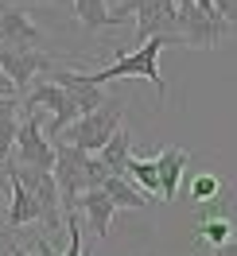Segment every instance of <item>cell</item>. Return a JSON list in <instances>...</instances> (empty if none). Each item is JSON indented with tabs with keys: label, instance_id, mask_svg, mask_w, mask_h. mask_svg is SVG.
Here are the masks:
<instances>
[{
	"label": "cell",
	"instance_id": "cell-1",
	"mask_svg": "<svg viewBox=\"0 0 237 256\" xmlns=\"http://www.w3.org/2000/svg\"><path fill=\"white\" fill-rule=\"evenodd\" d=\"M51 148H55V167H51V175H55V186H59V206H63V214H74L78 194L90 190V186H97L105 163L97 160V156H86V152L66 148V144H51Z\"/></svg>",
	"mask_w": 237,
	"mask_h": 256
},
{
	"label": "cell",
	"instance_id": "cell-2",
	"mask_svg": "<svg viewBox=\"0 0 237 256\" xmlns=\"http://www.w3.org/2000/svg\"><path fill=\"white\" fill-rule=\"evenodd\" d=\"M121 112H125V105H121L117 97H105L97 109H90L86 116H78L74 124H66L51 144H66V148L86 152V156H97L101 148L109 144V136L121 128Z\"/></svg>",
	"mask_w": 237,
	"mask_h": 256
},
{
	"label": "cell",
	"instance_id": "cell-3",
	"mask_svg": "<svg viewBox=\"0 0 237 256\" xmlns=\"http://www.w3.org/2000/svg\"><path fill=\"white\" fill-rule=\"evenodd\" d=\"M163 47H171V39H144V43H136V47L128 50L125 58H117L113 66L97 70V74H86V82L101 90V82H113V78H144V82L156 86L159 97H167V82L159 74V54H163Z\"/></svg>",
	"mask_w": 237,
	"mask_h": 256
},
{
	"label": "cell",
	"instance_id": "cell-4",
	"mask_svg": "<svg viewBox=\"0 0 237 256\" xmlns=\"http://www.w3.org/2000/svg\"><path fill=\"white\" fill-rule=\"evenodd\" d=\"M109 12H113V20L136 16V43H144V39H171V43H179L175 0H117Z\"/></svg>",
	"mask_w": 237,
	"mask_h": 256
},
{
	"label": "cell",
	"instance_id": "cell-5",
	"mask_svg": "<svg viewBox=\"0 0 237 256\" xmlns=\"http://www.w3.org/2000/svg\"><path fill=\"white\" fill-rule=\"evenodd\" d=\"M12 156L20 167H43L51 171L55 167V148L43 136V112H28L24 124H16V144H12Z\"/></svg>",
	"mask_w": 237,
	"mask_h": 256
},
{
	"label": "cell",
	"instance_id": "cell-6",
	"mask_svg": "<svg viewBox=\"0 0 237 256\" xmlns=\"http://www.w3.org/2000/svg\"><path fill=\"white\" fill-rule=\"evenodd\" d=\"M12 171L20 175L24 190L35 198V206H39V222L47 225V233H55V229H59V222H63V206H59V186H55V175H51V171H43V167H20V163H12Z\"/></svg>",
	"mask_w": 237,
	"mask_h": 256
},
{
	"label": "cell",
	"instance_id": "cell-7",
	"mask_svg": "<svg viewBox=\"0 0 237 256\" xmlns=\"http://www.w3.org/2000/svg\"><path fill=\"white\" fill-rule=\"evenodd\" d=\"M0 70L8 74V82L16 86L20 94L32 86L39 74L51 70V58L43 50H16V47H0Z\"/></svg>",
	"mask_w": 237,
	"mask_h": 256
},
{
	"label": "cell",
	"instance_id": "cell-8",
	"mask_svg": "<svg viewBox=\"0 0 237 256\" xmlns=\"http://www.w3.org/2000/svg\"><path fill=\"white\" fill-rule=\"evenodd\" d=\"M0 47L16 50H43V32L24 8H0Z\"/></svg>",
	"mask_w": 237,
	"mask_h": 256
},
{
	"label": "cell",
	"instance_id": "cell-9",
	"mask_svg": "<svg viewBox=\"0 0 237 256\" xmlns=\"http://www.w3.org/2000/svg\"><path fill=\"white\" fill-rule=\"evenodd\" d=\"M74 214L90 222V229H94V240H105V237H109V222H113V214H117V206H113V198H109L105 190L90 186V190H82V194H78Z\"/></svg>",
	"mask_w": 237,
	"mask_h": 256
},
{
	"label": "cell",
	"instance_id": "cell-10",
	"mask_svg": "<svg viewBox=\"0 0 237 256\" xmlns=\"http://www.w3.org/2000/svg\"><path fill=\"white\" fill-rule=\"evenodd\" d=\"M187 152L183 148H163L156 160V178H159V198L163 202H171L175 194H179V182H183V167H187Z\"/></svg>",
	"mask_w": 237,
	"mask_h": 256
},
{
	"label": "cell",
	"instance_id": "cell-11",
	"mask_svg": "<svg viewBox=\"0 0 237 256\" xmlns=\"http://www.w3.org/2000/svg\"><path fill=\"white\" fill-rule=\"evenodd\" d=\"M97 190L109 194L117 210H148V198H144V194L136 190L125 175H113L109 167H105V171H101V178H97Z\"/></svg>",
	"mask_w": 237,
	"mask_h": 256
},
{
	"label": "cell",
	"instance_id": "cell-12",
	"mask_svg": "<svg viewBox=\"0 0 237 256\" xmlns=\"http://www.w3.org/2000/svg\"><path fill=\"white\" fill-rule=\"evenodd\" d=\"M0 163H4V175L12 178V206H8V225H12V229H20V225H28V222H39V206H35L32 194L24 190L20 175L12 171V160H0Z\"/></svg>",
	"mask_w": 237,
	"mask_h": 256
},
{
	"label": "cell",
	"instance_id": "cell-13",
	"mask_svg": "<svg viewBox=\"0 0 237 256\" xmlns=\"http://www.w3.org/2000/svg\"><path fill=\"white\" fill-rule=\"evenodd\" d=\"M121 175H125L140 194L159 198V178H156V163H152V160H140V156H132V152H128L125 163H121Z\"/></svg>",
	"mask_w": 237,
	"mask_h": 256
},
{
	"label": "cell",
	"instance_id": "cell-14",
	"mask_svg": "<svg viewBox=\"0 0 237 256\" xmlns=\"http://www.w3.org/2000/svg\"><path fill=\"white\" fill-rule=\"evenodd\" d=\"M70 4H74V12H78L82 28H90V32H101V28H117V24H121V20H113L105 0H70Z\"/></svg>",
	"mask_w": 237,
	"mask_h": 256
},
{
	"label": "cell",
	"instance_id": "cell-15",
	"mask_svg": "<svg viewBox=\"0 0 237 256\" xmlns=\"http://www.w3.org/2000/svg\"><path fill=\"white\" fill-rule=\"evenodd\" d=\"M229 237H233V225H229V218H206V222L198 225V240L214 244V248L229 244Z\"/></svg>",
	"mask_w": 237,
	"mask_h": 256
},
{
	"label": "cell",
	"instance_id": "cell-16",
	"mask_svg": "<svg viewBox=\"0 0 237 256\" xmlns=\"http://www.w3.org/2000/svg\"><path fill=\"white\" fill-rule=\"evenodd\" d=\"M218 194H221V178L214 175V171H206V175H198L190 182V198H194V202H214Z\"/></svg>",
	"mask_w": 237,
	"mask_h": 256
},
{
	"label": "cell",
	"instance_id": "cell-17",
	"mask_svg": "<svg viewBox=\"0 0 237 256\" xmlns=\"http://www.w3.org/2000/svg\"><path fill=\"white\" fill-rule=\"evenodd\" d=\"M16 144V116H0V160H12Z\"/></svg>",
	"mask_w": 237,
	"mask_h": 256
},
{
	"label": "cell",
	"instance_id": "cell-18",
	"mask_svg": "<svg viewBox=\"0 0 237 256\" xmlns=\"http://www.w3.org/2000/svg\"><path fill=\"white\" fill-rule=\"evenodd\" d=\"M210 4H214V12H218V20H221V24L233 16V0H210Z\"/></svg>",
	"mask_w": 237,
	"mask_h": 256
},
{
	"label": "cell",
	"instance_id": "cell-19",
	"mask_svg": "<svg viewBox=\"0 0 237 256\" xmlns=\"http://www.w3.org/2000/svg\"><path fill=\"white\" fill-rule=\"evenodd\" d=\"M16 112H20L16 97H0V116H16Z\"/></svg>",
	"mask_w": 237,
	"mask_h": 256
},
{
	"label": "cell",
	"instance_id": "cell-20",
	"mask_svg": "<svg viewBox=\"0 0 237 256\" xmlns=\"http://www.w3.org/2000/svg\"><path fill=\"white\" fill-rule=\"evenodd\" d=\"M0 97H16V101H20V90L8 82V74H4V70H0Z\"/></svg>",
	"mask_w": 237,
	"mask_h": 256
},
{
	"label": "cell",
	"instance_id": "cell-21",
	"mask_svg": "<svg viewBox=\"0 0 237 256\" xmlns=\"http://www.w3.org/2000/svg\"><path fill=\"white\" fill-rule=\"evenodd\" d=\"M210 256H237V252H233V240H229V244H221V248H214Z\"/></svg>",
	"mask_w": 237,
	"mask_h": 256
},
{
	"label": "cell",
	"instance_id": "cell-22",
	"mask_svg": "<svg viewBox=\"0 0 237 256\" xmlns=\"http://www.w3.org/2000/svg\"><path fill=\"white\" fill-rule=\"evenodd\" d=\"M12 256H32V252H24V248H16V252H12Z\"/></svg>",
	"mask_w": 237,
	"mask_h": 256
},
{
	"label": "cell",
	"instance_id": "cell-23",
	"mask_svg": "<svg viewBox=\"0 0 237 256\" xmlns=\"http://www.w3.org/2000/svg\"><path fill=\"white\" fill-rule=\"evenodd\" d=\"M82 256H86V248H82Z\"/></svg>",
	"mask_w": 237,
	"mask_h": 256
}]
</instances>
